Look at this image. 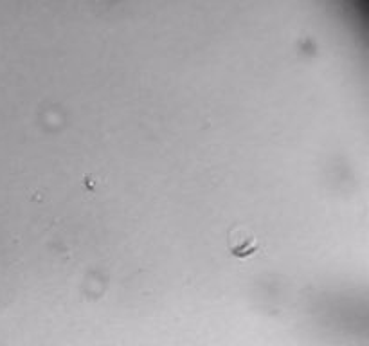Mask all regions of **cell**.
<instances>
[{"label":"cell","instance_id":"obj_1","mask_svg":"<svg viewBox=\"0 0 369 346\" xmlns=\"http://www.w3.org/2000/svg\"><path fill=\"white\" fill-rule=\"evenodd\" d=\"M236 234H238V240H236V242L231 240V251H233V254L238 256V258H247L249 254H252L256 249H258L256 240L245 231H238Z\"/></svg>","mask_w":369,"mask_h":346}]
</instances>
